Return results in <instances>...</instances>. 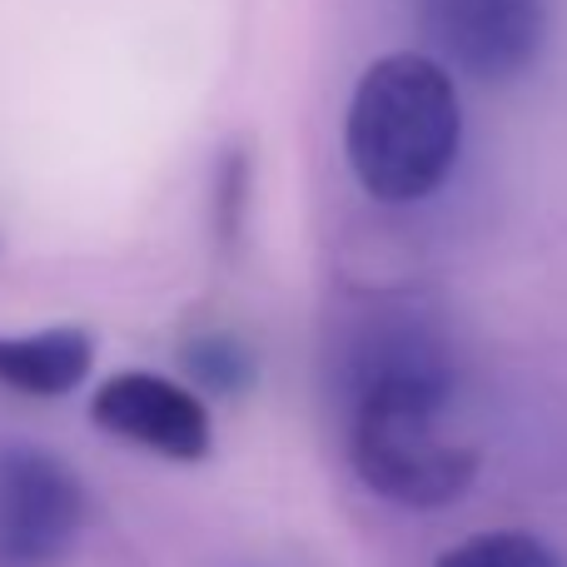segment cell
I'll use <instances>...</instances> for the list:
<instances>
[{
	"instance_id": "5",
	"label": "cell",
	"mask_w": 567,
	"mask_h": 567,
	"mask_svg": "<svg viewBox=\"0 0 567 567\" xmlns=\"http://www.w3.org/2000/svg\"><path fill=\"white\" fill-rule=\"evenodd\" d=\"M90 423L169 463H205L215 453V423L205 399L150 369L110 373L90 399Z\"/></svg>"
},
{
	"instance_id": "2",
	"label": "cell",
	"mask_w": 567,
	"mask_h": 567,
	"mask_svg": "<svg viewBox=\"0 0 567 567\" xmlns=\"http://www.w3.org/2000/svg\"><path fill=\"white\" fill-rule=\"evenodd\" d=\"M458 145V85L433 55L393 50L359 75L343 115V155L363 195L379 205H419L453 175Z\"/></svg>"
},
{
	"instance_id": "4",
	"label": "cell",
	"mask_w": 567,
	"mask_h": 567,
	"mask_svg": "<svg viewBox=\"0 0 567 567\" xmlns=\"http://www.w3.org/2000/svg\"><path fill=\"white\" fill-rule=\"evenodd\" d=\"M85 533V483L30 443L0 449V567H60Z\"/></svg>"
},
{
	"instance_id": "6",
	"label": "cell",
	"mask_w": 567,
	"mask_h": 567,
	"mask_svg": "<svg viewBox=\"0 0 567 567\" xmlns=\"http://www.w3.org/2000/svg\"><path fill=\"white\" fill-rule=\"evenodd\" d=\"M95 369V333L55 323L35 333H0V389L25 399H65Z\"/></svg>"
},
{
	"instance_id": "9",
	"label": "cell",
	"mask_w": 567,
	"mask_h": 567,
	"mask_svg": "<svg viewBox=\"0 0 567 567\" xmlns=\"http://www.w3.org/2000/svg\"><path fill=\"white\" fill-rule=\"evenodd\" d=\"M245 205H249V155H245V150H225V159H219V179H215L219 239H235L239 235Z\"/></svg>"
},
{
	"instance_id": "1",
	"label": "cell",
	"mask_w": 567,
	"mask_h": 567,
	"mask_svg": "<svg viewBox=\"0 0 567 567\" xmlns=\"http://www.w3.org/2000/svg\"><path fill=\"white\" fill-rule=\"evenodd\" d=\"M449 369L429 349H389L369 369L349 419V458L363 488L393 508H449L478 478V449L443 433Z\"/></svg>"
},
{
	"instance_id": "7",
	"label": "cell",
	"mask_w": 567,
	"mask_h": 567,
	"mask_svg": "<svg viewBox=\"0 0 567 567\" xmlns=\"http://www.w3.org/2000/svg\"><path fill=\"white\" fill-rule=\"evenodd\" d=\"M433 567H563V558L538 533L493 528V533H473V538L443 548Z\"/></svg>"
},
{
	"instance_id": "8",
	"label": "cell",
	"mask_w": 567,
	"mask_h": 567,
	"mask_svg": "<svg viewBox=\"0 0 567 567\" xmlns=\"http://www.w3.org/2000/svg\"><path fill=\"white\" fill-rule=\"evenodd\" d=\"M179 359H185L189 379L199 383V389H215V393H245L249 383H255V353H249L245 339H235V333H195V339L179 349Z\"/></svg>"
},
{
	"instance_id": "3",
	"label": "cell",
	"mask_w": 567,
	"mask_h": 567,
	"mask_svg": "<svg viewBox=\"0 0 567 567\" xmlns=\"http://www.w3.org/2000/svg\"><path fill=\"white\" fill-rule=\"evenodd\" d=\"M413 16L423 55L473 85H513L548 45V0H413Z\"/></svg>"
}]
</instances>
